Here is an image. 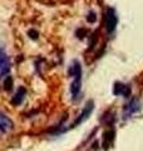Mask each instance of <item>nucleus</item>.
Wrapping results in <instances>:
<instances>
[{"label":"nucleus","mask_w":143,"mask_h":151,"mask_svg":"<svg viewBox=\"0 0 143 151\" xmlns=\"http://www.w3.org/2000/svg\"><path fill=\"white\" fill-rule=\"evenodd\" d=\"M117 23H118V17L117 13L113 8H107L104 12V27L108 33H113L117 28Z\"/></svg>","instance_id":"2"},{"label":"nucleus","mask_w":143,"mask_h":151,"mask_svg":"<svg viewBox=\"0 0 143 151\" xmlns=\"http://www.w3.org/2000/svg\"><path fill=\"white\" fill-rule=\"evenodd\" d=\"M114 136H116V132H114V130H107L103 134V147L106 150L109 149L113 145Z\"/></svg>","instance_id":"9"},{"label":"nucleus","mask_w":143,"mask_h":151,"mask_svg":"<svg viewBox=\"0 0 143 151\" xmlns=\"http://www.w3.org/2000/svg\"><path fill=\"white\" fill-rule=\"evenodd\" d=\"M141 110V100L139 98H132L126 105L124 110H123V116H124V119H128V117H131L133 113H136Z\"/></svg>","instance_id":"3"},{"label":"nucleus","mask_w":143,"mask_h":151,"mask_svg":"<svg viewBox=\"0 0 143 151\" xmlns=\"http://www.w3.org/2000/svg\"><path fill=\"white\" fill-rule=\"evenodd\" d=\"M14 129V122L6 115L0 113V134H8Z\"/></svg>","instance_id":"7"},{"label":"nucleus","mask_w":143,"mask_h":151,"mask_svg":"<svg viewBox=\"0 0 143 151\" xmlns=\"http://www.w3.org/2000/svg\"><path fill=\"white\" fill-rule=\"evenodd\" d=\"M95 20H97V15H95L94 13H89V15H87V22L94 23Z\"/></svg>","instance_id":"11"},{"label":"nucleus","mask_w":143,"mask_h":151,"mask_svg":"<svg viewBox=\"0 0 143 151\" xmlns=\"http://www.w3.org/2000/svg\"><path fill=\"white\" fill-rule=\"evenodd\" d=\"M9 70H10V60H9V57L5 50L3 48H0V78L9 74Z\"/></svg>","instance_id":"5"},{"label":"nucleus","mask_w":143,"mask_h":151,"mask_svg":"<svg viewBox=\"0 0 143 151\" xmlns=\"http://www.w3.org/2000/svg\"><path fill=\"white\" fill-rule=\"evenodd\" d=\"M29 35H30V38H33V39H36V38H38V32L29 30Z\"/></svg>","instance_id":"12"},{"label":"nucleus","mask_w":143,"mask_h":151,"mask_svg":"<svg viewBox=\"0 0 143 151\" xmlns=\"http://www.w3.org/2000/svg\"><path fill=\"white\" fill-rule=\"evenodd\" d=\"M26 96V89L24 88V87H19L16 89V93L14 94V97H13V100H11V103L14 106H19V105H21L23 101H24V98H25Z\"/></svg>","instance_id":"8"},{"label":"nucleus","mask_w":143,"mask_h":151,"mask_svg":"<svg viewBox=\"0 0 143 151\" xmlns=\"http://www.w3.org/2000/svg\"><path fill=\"white\" fill-rule=\"evenodd\" d=\"M4 89L8 91V92L13 89V78L10 77V76H6V79L4 81Z\"/></svg>","instance_id":"10"},{"label":"nucleus","mask_w":143,"mask_h":151,"mask_svg":"<svg viewBox=\"0 0 143 151\" xmlns=\"http://www.w3.org/2000/svg\"><path fill=\"white\" fill-rule=\"evenodd\" d=\"M68 73L72 77H74V81L70 84V93L75 98L79 94L80 88H82V67H80V63L78 60H73Z\"/></svg>","instance_id":"1"},{"label":"nucleus","mask_w":143,"mask_h":151,"mask_svg":"<svg viewBox=\"0 0 143 151\" xmlns=\"http://www.w3.org/2000/svg\"><path fill=\"white\" fill-rule=\"evenodd\" d=\"M131 87L128 84H124L122 82H116L113 87V94L114 96H123V97H129L131 96Z\"/></svg>","instance_id":"6"},{"label":"nucleus","mask_w":143,"mask_h":151,"mask_svg":"<svg viewBox=\"0 0 143 151\" xmlns=\"http://www.w3.org/2000/svg\"><path fill=\"white\" fill-rule=\"evenodd\" d=\"M93 108H94V102H93V101H88V103H87V105H85V107L83 108V111L80 112V115L78 116V119L75 120L73 124H72V127H75V126L80 125L82 122H84V121L90 116V113H92Z\"/></svg>","instance_id":"4"}]
</instances>
